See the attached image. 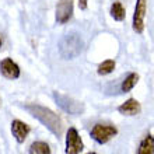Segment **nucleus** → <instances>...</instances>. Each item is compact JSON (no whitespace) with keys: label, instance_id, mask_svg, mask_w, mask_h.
I'll return each instance as SVG.
<instances>
[{"label":"nucleus","instance_id":"f3484780","mask_svg":"<svg viewBox=\"0 0 154 154\" xmlns=\"http://www.w3.org/2000/svg\"><path fill=\"white\" fill-rule=\"evenodd\" d=\"M87 154H97V153H94V151H91V153H87Z\"/></svg>","mask_w":154,"mask_h":154},{"label":"nucleus","instance_id":"20e7f679","mask_svg":"<svg viewBox=\"0 0 154 154\" xmlns=\"http://www.w3.org/2000/svg\"><path fill=\"white\" fill-rule=\"evenodd\" d=\"M118 134V129L112 125H102V123H97L93 126V129L90 132L91 139H94L98 144H105L114 139Z\"/></svg>","mask_w":154,"mask_h":154},{"label":"nucleus","instance_id":"9b49d317","mask_svg":"<svg viewBox=\"0 0 154 154\" xmlns=\"http://www.w3.org/2000/svg\"><path fill=\"white\" fill-rule=\"evenodd\" d=\"M137 154H154V136L147 134L143 139L137 149Z\"/></svg>","mask_w":154,"mask_h":154},{"label":"nucleus","instance_id":"f257e3e1","mask_svg":"<svg viewBox=\"0 0 154 154\" xmlns=\"http://www.w3.org/2000/svg\"><path fill=\"white\" fill-rule=\"evenodd\" d=\"M24 109L27 111L31 116L38 119L45 128H48L49 132L53 133L56 137H60L62 134H63V130H65L63 121H62L60 116H59L56 112H53L52 109L39 105V104H27V105H24Z\"/></svg>","mask_w":154,"mask_h":154},{"label":"nucleus","instance_id":"39448f33","mask_svg":"<svg viewBox=\"0 0 154 154\" xmlns=\"http://www.w3.org/2000/svg\"><path fill=\"white\" fill-rule=\"evenodd\" d=\"M84 150V143L76 128H69L66 132V154H80Z\"/></svg>","mask_w":154,"mask_h":154},{"label":"nucleus","instance_id":"f8f14e48","mask_svg":"<svg viewBox=\"0 0 154 154\" xmlns=\"http://www.w3.org/2000/svg\"><path fill=\"white\" fill-rule=\"evenodd\" d=\"M111 17L114 18L115 21H123L126 17V11H125V7L121 2H114L112 6H111Z\"/></svg>","mask_w":154,"mask_h":154},{"label":"nucleus","instance_id":"4468645a","mask_svg":"<svg viewBox=\"0 0 154 154\" xmlns=\"http://www.w3.org/2000/svg\"><path fill=\"white\" fill-rule=\"evenodd\" d=\"M28 151H29V154H52L49 144L45 142H34L29 146Z\"/></svg>","mask_w":154,"mask_h":154},{"label":"nucleus","instance_id":"2eb2a0df","mask_svg":"<svg viewBox=\"0 0 154 154\" xmlns=\"http://www.w3.org/2000/svg\"><path fill=\"white\" fill-rule=\"evenodd\" d=\"M114 69H115V60L108 59V60H104L102 63H100V66H98V69H97V73L100 76H106V74L112 73Z\"/></svg>","mask_w":154,"mask_h":154},{"label":"nucleus","instance_id":"1a4fd4ad","mask_svg":"<svg viewBox=\"0 0 154 154\" xmlns=\"http://www.w3.org/2000/svg\"><path fill=\"white\" fill-rule=\"evenodd\" d=\"M29 132H31V128L25 122L20 121V119H14L11 122V133L17 143H20V144L24 143L25 139L28 137Z\"/></svg>","mask_w":154,"mask_h":154},{"label":"nucleus","instance_id":"a211bd4d","mask_svg":"<svg viewBox=\"0 0 154 154\" xmlns=\"http://www.w3.org/2000/svg\"><path fill=\"white\" fill-rule=\"evenodd\" d=\"M0 48H2V38H0Z\"/></svg>","mask_w":154,"mask_h":154},{"label":"nucleus","instance_id":"7ed1b4c3","mask_svg":"<svg viewBox=\"0 0 154 154\" xmlns=\"http://www.w3.org/2000/svg\"><path fill=\"white\" fill-rule=\"evenodd\" d=\"M53 98H55L57 105L70 115H81L85 109L83 102L77 101L72 97H67V95H63V94L57 93V91H53Z\"/></svg>","mask_w":154,"mask_h":154},{"label":"nucleus","instance_id":"423d86ee","mask_svg":"<svg viewBox=\"0 0 154 154\" xmlns=\"http://www.w3.org/2000/svg\"><path fill=\"white\" fill-rule=\"evenodd\" d=\"M147 13V0H136L133 13V20H132V28L136 34H143L144 31V18Z\"/></svg>","mask_w":154,"mask_h":154},{"label":"nucleus","instance_id":"f03ea898","mask_svg":"<svg viewBox=\"0 0 154 154\" xmlns=\"http://www.w3.org/2000/svg\"><path fill=\"white\" fill-rule=\"evenodd\" d=\"M59 53L60 56L66 60H70V59H74L83 52L84 49V41L81 38V35L76 31H72V32L65 34L63 37L59 41Z\"/></svg>","mask_w":154,"mask_h":154},{"label":"nucleus","instance_id":"ddd939ff","mask_svg":"<svg viewBox=\"0 0 154 154\" xmlns=\"http://www.w3.org/2000/svg\"><path fill=\"white\" fill-rule=\"evenodd\" d=\"M137 81H139V74L137 73H129L128 76H126L125 80L122 81L121 90L123 91V93H129L130 90L137 84Z\"/></svg>","mask_w":154,"mask_h":154},{"label":"nucleus","instance_id":"6e6552de","mask_svg":"<svg viewBox=\"0 0 154 154\" xmlns=\"http://www.w3.org/2000/svg\"><path fill=\"white\" fill-rule=\"evenodd\" d=\"M0 74L8 80H17L21 74L20 66L17 65L16 62L10 59V57H6L0 62Z\"/></svg>","mask_w":154,"mask_h":154},{"label":"nucleus","instance_id":"dca6fc26","mask_svg":"<svg viewBox=\"0 0 154 154\" xmlns=\"http://www.w3.org/2000/svg\"><path fill=\"white\" fill-rule=\"evenodd\" d=\"M88 6V0H79V8L80 10H87Z\"/></svg>","mask_w":154,"mask_h":154},{"label":"nucleus","instance_id":"9d476101","mask_svg":"<svg viewBox=\"0 0 154 154\" xmlns=\"http://www.w3.org/2000/svg\"><path fill=\"white\" fill-rule=\"evenodd\" d=\"M142 111V105L140 102L136 100V98H129L128 101H125L122 105L118 106V112L125 116H134V115H139Z\"/></svg>","mask_w":154,"mask_h":154},{"label":"nucleus","instance_id":"0eeeda50","mask_svg":"<svg viewBox=\"0 0 154 154\" xmlns=\"http://www.w3.org/2000/svg\"><path fill=\"white\" fill-rule=\"evenodd\" d=\"M73 16V0H59L56 4V18L57 24H66Z\"/></svg>","mask_w":154,"mask_h":154}]
</instances>
